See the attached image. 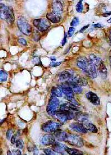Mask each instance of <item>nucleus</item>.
Returning <instances> with one entry per match:
<instances>
[{
  "label": "nucleus",
  "mask_w": 111,
  "mask_h": 155,
  "mask_svg": "<svg viewBox=\"0 0 111 155\" xmlns=\"http://www.w3.org/2000/svg\"><path fill=\"white\" fill-rule=\"evenodd\" d=\"M89 58L90 61L95 66L97 67L100 64H101L102 62H103V61L102 60V59L94 55L93 54L90 55L89 56Z\"/></svg>",
  "instance_id": "nucleus-19"
},
{
  "label": "nucleus",
  "mask_w": 111,
  "mask_h": 155,
  "mask_svg": "<svg viewBox=\"0 0 111 155\" xmlns=\"http://www.w3.org/2000/svg\"><path fill=\"white\" fill-rule=\"evenodd\" d=\"M52 8L53 13L56 15L60 16L63 11V6L61 1H54L52 5Z\"/></svg>",
  "instance_id": "nucleus-13"
},
{
  "label": "nucleus",
  "mask_w": 111,
  "mask_h": 155,
  "mask_svg": "<svg viewBox=\"0 0 111 155\" xmlns=\"http://www.w3.org/2000/svg\"><path fill=\"white\" fill-rule=\"evenodd\" d=\"M98 71L100 73L101 77L103 78H107V70L105 67V65L103 62H102L101 64H100L97 67Z\"/></svg>",
  "instance_id": "nucleus-21"
},
{
  "label": "nucleus",
  "mask_w": 111,
  "mask_h": 155,
  "mask_svg": "<svg viewBox=\"0 0 111 155\" xmlns=\"http://www.w3.org/2000/svg\"><path fill=\"white\" fill-rule=\"evenodd\" d=\"M60 110L64 111H77L78 108L76 106L72 103H67L60 106Z\"/></svg>",
  "instance_id": "nucleus-17"
},
{
  "label": "nucleus",
  "mask_w": 111,
  "mask_h": 155,
  "mask_svg": "<svg viewBox=\"0 0 111 155\" xmlns=\"http://www.w3.org/2000/svg\"><path fill=\"white\" fill-rule=\"evenodd\" d=\"M13 132V131L12 129H9L8 130V131H7V133H6V137L8 140H10L12 138V137L13 136H12V134Z\"/></svg>",
  "instance_id": "nucleus-32"
},
{
  "label": "nucleus",
  "mask_w": 111,
  "mask_h": 155,
  "mask_svg": "<svg viewBox=\"0 0 111 155\" xmlns=\"http://www.w3.org/2000/svg\"></svg>",
  "instance_id": "nucleus-48"
},
{
  "label": "nucleus",
  "mask_w": 111,
  "mask_h": 155,
  "mask_svg": "<svg viewBox=\"0 0 111 155\" xmlns=\"http://www.w3.org/2000/svg\"></svg>",
  "instance_id": "nucleus-50"
},
{
  "label": "nucleus",
  "mask_w": 111,
  "mask_h": 155,
  "mask_svg": "<svg viewBox=\"0 0 111 155\" xmlns=\"http://www.w3.org/2000/svg\"></svg>",
  "instance_id": "nucleus-49"
},
{
  "label": "nucleus",
  "mask_w": 111,
  "mask_h": 155,
  "mask_svg": "<svg viewBox=\"0 0 111 155\" xmlns=\"http://www.w3.org/2000/svg\"><path fill=\"white\" fill-rule=\"evenodd\" d=\"M74 71L71 70H67L61 72L58 75L59 80L62 82H66L70 78L74 76Z\"/></svg>",
  "instance_id": "nucleus-12"
},
{
  "label": "nucleus",
  "mask_w": 111,
  "mask_h": 155,
  "mask_svg": "<svg viewBox=\"0 0 111 155\" xmlns=\"http://www.w3.org/2000/svg\"><path fill=\"white\" fill-rule=\"evenodd\" d=\"M7 155H12L11 152L10 150H8V151H7Z\"/></svg>",
  "instance_id": "nucleus-45"
},
{
  "label": "nucleus",
  "mask_w": 111,
  "mask_h": 155,
  "mask_svg": "<svg viewBox=\"0 0 111 155\" xmlns=\"http://www.w3.org/2000/svg\"><path fill=\"white\" fill-rule=\"evenodd\" d=\"M61 124L60 123L53 121H48L42 125V130L46 132H56L59 130Z\"/></svg>",
  "instance_id": "nucleus-8"
},
{
  "label": "nucleus",
  "mask_w": 111,
  "mask_h": 155,
  "mask_svg": "<svg viewBox=\"0 0 111 155\" xmlns=\"http://www.w3.org/2000/svg\"><path fill=\"white\" fill-rule=\"evenodd\" d=\"M66 152L70 155H83V153L82 151L75 149L67 148Z\"/></svg>",
  "instance_id": "nucleus-26"
},
{
  "label": "nucleus",
  "mask_w": 111,
  "mask_h": 155,
  "mask_svg": "<svg viewBox=\"0 0 111 155\" xmlns=\"http://www.w3.org/2000/svg\"><path fill=\"white\" fill-rule=\"evenodd\" d=\"M75 119L79 122H84L87 121L89 119V116L84 113L79 112L75 115Z\"/></svg>",
  "instance_id": "nucleus-24"
},
{
  "label": "nucleus",
  "mask_w": 111,
  "mask_h": 155,
  "mask_svg": "<svg viewBox=\"0 0 111 155\" xmlns=\"http://www.w3.org/2000/svg\"><path fill=\"white\" fill-rule=\"evenodd\" d=\"M89 25H87V26H84L83 28H82L80 30L79 32H84V31L87 28L89 27Z\"/></svg>",
  "instance_id": "nucleus-40"
},
{
  "label": "nucleus",
  "mask_w": 111,
  "mask_h": 155,
  "mask_svg": "<svg viewBox=\"0 0 111 155\" xmlns=\"http://www.w3.org/2000/svg\"><path fill=\"white\" fill-rule=\"evenodd\" d=\"M56 116L60 122L63 123L66 122L67 120H70L73 118L74 115L73 113V111H64L60 110L57 112Z\"/></svg>",
  "instance_id": "nucleus-7"
},
{
  "label": "nucleus",
  "mask_w": 111,
  "mask_h": 155,
  "mask_svg": "<svg viewBox=\"0 0 111 155\" xmlns=\"http://www.w3.org/2000/svg\"><path fill=\"white\" fill-rule=\"evenodd\" d=\"M40 142L45 146L52 145L56 142L55 137L50 134H46L41 137Z\"/></svg>",
  "instance_id": "nucleus-10"
},
{
  "label": "nucleus",
  "mask_w": 111,
  "mask_h": 155,
  "mask_svg": "<svg viewBox=\"0 0 111 155\" xmlns=\"http://www.w3.org/2000/svg\"><path fill=\"white\" fill-rule=\"evenodd\" d=\"M33 63H34L35 65H39L41 64L39 57H34L33 58Z\"/></svg>",
  "instance_id": "nucleus-33"
},
{
  "label": "nucleus",
  "mask_w": 111,
  "mask_h": 155,
  "mask_svg": "<svg viewBox=\"0 0 111 155\" xmlns=\"http://www.w3.org/2000/svg\"><path fill=\"white\" fill-rule=\"evenodd\" d=\"M94 27H102V25H101L100 23H97V24L94 25Z\"/></svg>",
  "instance_id": "nucleus-43"
},
{
  "label": "nucleus",
  "mask_w": 111,
  "mask_h": 155,
  "mask_svg": "<svg viewBox=\"0 0 111 155\" xmlns=\"http://www.w3.org/2000/svg\"><path fill=\"white\" fill-rule=\"evenodd\" d=\"M50 59L51 60V61H53V62L56 61V58L55 57H54V56H52V57H51Z\"/></svg>",
  "instance_id": "nucleus-44"
},
{
  "label": "nucleus",
  "mask_w": 111,
  "mask_h": 155,
  "mask_svg": "<svg viewBox=\"0 0 111 155\" xmlns=\"http://www.w3.org/2000/svg\"><path fill=\"white\" fill-rule=\"evenodd\" d=\"M83 126H84V128H86V129L87 131H89L91 132L96 133L98 131V129L97 127L91 122H87V121L83 122Z\"/></svg>",
  "instance_id": "nucleus-20"
},
{
  "label": "nucleus",
  "mask_w": 111,
  "mask_h": 155,
  "mask_svg": "<svg viewBox=\"0 0 111 155\" xmlns=\"http://www.w3.org/2000/svg\"><path fill=\"white\" fill-rule=\"evenodd\" d=\"M77 66L85 72L89 78H95L97 76L96 67L89 60L84 57H79L77 58Z\"/></svg>",
  "instance_id": "nucleus-1"
},
{
  "label": "nucleus",
  "mask_w": 111,
  "mask_h": 155,
  "mask_svg": "<svg viewBox=\"0 0 111 155\" xmlns=\"http://www.w3.org/2000/svg\"><path fill=\"white\" fill-rule=\"evenodd\" d=\"M17 26L20 31L26 36H30L32 33V28L27 21L23 17H19L17 20Z\"/></svg>",
  "instance_id": "nucleus-3"
},
{
  "label": "nucleus",
  "mask_w": 111,
  "mask_h": 155,
  "mask_svg": "<svg viewBox=\"0 0 111 155\" xmlns=\"http://www.w3.org/2000/svg\"><path fill=\"white\" fill-rule=\"evenodd\" d=\"M40 38L39 34L37 31H34V33H33V39H34L35 41H38Z\"/></svg>",
  "instance_id": "nucleus-35"
},
{
  "label": "nucleus",
  "mask_w": 111,
  "mask_h": 155,
  "mask_svg": "<svg viewBox=\"0 0 111 155\" xmlns=\"http://www.w3.org/2000/svg\"><path fill=\"white\" fill-rule=\"evenodd\" d=\"M111 15V12H105V13L103 14V16L105 17H108L110 16Z\"/></svg>",
  "instance_id": "nucleus-41"
},
{
  "label": "nucleus",
  "mask_w": 111,
  "mask_h": 155,
  "mask_svg": "<svg viewBox=\"0 0 111 155\" xmlns=\"http://www.w3.org/2000/svg\"><path fill=\"white\" fill-rule=\"evenodd\" d=\"M51 93L53 96H55L57 97H62L63 96V91L61 86L53 87L51 89Z\"/></svg>",
  "instance_id": "nucleus-23"
},
{
  "label": "nucleus",
  "mask_w": 111,
  "mask_h": 155,
  "mask_svg": "<svg viewBox=\"0 0 111 155\" xmlns=\"http://www.w3.org/2000/svg\"><path fill=\"white\" fill-rule=\"evenodd\" d=\"M87 99L91 103L94 105H98L100 104V100L97 95L92 92H89L86 94Z\"/></svg>",
  "instance_id": "nucleus-15"
},
{
  "label": "nucleus",
  "mask_w": 111,
  "mask_h": 155,
  "mask_svg": "<svg viewBox=\"0 0 111 155\" xmlns=\"http://www.w3.org/2000/svg\"><path fill=\"white\" fill-rule=\"evenodd\" d=\"M65 141H66L68 144L77 147H81L84 144L83 139L80 136L74 135L67 134Z\"/></svg>",
  "instance_id": "nucleus-5"
},
{
  "label": "nucleus",
  "mask_w": 111,
  "mask_h": 155,
  "mask_svg": "<svg viewBox=\"0 0 111 155\" xmlns=\"http://www.w3.org/2000/svg\"><path fill=\"white\" fill-rule=\"evenodd\" d=\"M74 31H75V28L73 27H71L69 28V30L68 31V35L69 37H71L73 34L74 32Z\"/></svg>",
  "instance_id": "nucleus-34"
},
{
  "label": "nucleus",
  "mask_w": 111,
  "mask_h": 155,
  "mask_svg": "<svg viewBox=\"0 0 111 155\" xmlns=\"http://www.w3.org/2000/svg\"><path fill=\"white\" fill-rule=\"evenodd\" d=\"M66 83L68 84L72 88L73 92L76 94H81L82 92V89L80 86L74 83H67V82Z\"/></svg>",
  "instance_id": "nucleus-25"
},
{
  "label": "nucleus",
  "mask_w": 111,
  "mask_h": 155,
  "mask_svg": "<svg viewBox=\"0 0 111 155\" xmlns=\"http://www.w3.org/2000/svg\"><path fill=\"white\" fill-rule=\"evenodd\" d=\"M15 144H16V147H17L19 149H22L23 148L24 143H23V142L22 140H21V139L17 140L16 141Z\"/></svg>",
  "instance_id": "nucleus-29"
},
{
  "label": "nucleus",
  "mask_w": 111,
  "mask_h": 155,
  "mask_svg": "<svg viewBox=\"0 0 111 155\" xmlns=\"http://www.w3.org/2000/svg\"><path fill=\"white\" fill-rule=\"evenodd\" d=\"M16 135H13V136L12 137V138H11V142L12 144H14L16 143Z\"/></svg>",
  "instance_id": "nucleus-38"
},
{
  "label": "nucleus",
  "mask_w": 111,
  "mask_h": 155,
  "mask_svg": "<svg viewBox=\"0 0 111 155\" xmlns=\"http://www.w3.org/2000/svg\"><path fill=\"white\" fill-rule=\"evenodd\" d=\"M52 146V150L60 154H63L65 152H66V150L68 148L66 145L58 142H56Z\"/></svg>",
  "instance_id": "nucleus-14"
},
{
  "label": "nucleus",
  "mask_w": 111,
  "mask_h": 155,
  "mask_svg": "<svg viewBox=\"0 0 111 155\" xmlns=\"http://www.w3.org/2000/svg\"><path fill=\"white\" fill-rule=\"evenodd\" d=\"M33 25L37 30L41 31L44 32L47 31L51 26L49 20L44 18H40V19H35L33 21Z\"/></svg>",
  "instance_id": "nucleus-6"
},
{
  "label": "nucleus",
  "mask_w": 111,
  "mask_h": 155,
  "mask_svg": "<svg viewBox=\"0 0 111 155\" xmlns=\"http://www.w3.org/2000/svg\"><path fill=\"white\" fill-rule=\"evenodd\" d=\"M66 33H65V36H64V38H63V41H62V46H64V45L65 44H66Z\"/></svg>",
  "instance_id": "nucleus-39"
},
{
  "label": "nucleus",
  "mask_w": 111,
  "mask_h": 155,
  "mask_svg": "<svg viewBox=\"0 0 111 155\" xmlns=\"http://www.w3.org/2000/svg\"><path fill=\"white\" fill-rule=\"evenodd\" d=\"M1 18L5 20L9 25H12L15 20L12 8L7 7L3 4H1Z\"/></svg>",
  "instance_id": "nucleus-2"
},
{
  "label": "nucleus",
  "mask_w": 111,
  "mask_h": 155,
  "mask_svg": "<svg viewBox=\"0 0 111 155\" xmlns=\"http://www.w3.org/2000/svg\"><path fill=\"white\" fill-rule=\"evenodd\" d=\"M55 137L56 139H57L59 141H65V139L66 137L67 133L65 132H63L61 130H58L55 132Z\"/></svg>",
  "instance_id": "nucleus-22"
},
{
  "label": "nucleus",
  "mask_w": 111,
  "mask_h": 155,
  "mask_svg": "<svg viewBox=\"0 0 111 155\" xmlns=\"http://www.w3.org/2000/svg\"><path fill=\"white\" fill-rule=\"evenodd\" d=\"M110 61H111V62H110V65H111V58H110Z\"/></svg>",
  "instance_id": "nucleus-47"
},
{
  "label": "nucleus",
  "mask_w": 111,
  "mask_h": 155,
  "mask_svg": "<svg viewBox=\"0 0 111 155\" xmlns=\"http://www.w3.org/2000/svg\"><path fill=\"white\" fill-rule=\"evenodd\" d=\"M59 100L55 96H52L50 97L49 101H48V104L47 106L46 110L48 112V113L51 116H53L56 115L57 110V108H58L59 106Z\"/></svg>",
  "instance_id": "nucleus-4"
},
{
  "label": "nucleus",
  "mask_w": 111,
  "mask_h": 155,
  "mask_svg": "<svg viewBox=\"0 0 111 155\" xmlns=\"http://www.w3.org/2000/svg\"><path fill=\"white\" fill-rule=\"evenodd\" d=\"M70 128L72 130L79 132V133H86L87 132V130L83 126V124L80 123H74L70 125Z\"/></svg>",
  "instance_id": "nucleus-16"
},
{
  "label": "nucleus",
  "mask_w": 111,
  "mask_h": 155,
  "mask_svg": "<svg viewBox=\"0 0 111 155\" xmlns=\"http://www.w3.org/2000/svg\"><path fill=\"white\" fill-rule=\"evenodd\" d=\"M18 41L20 44H22L23 46H26L27 44V42L26 39H18Z\"/></svg>",
  "instance_id": "nucleus-36"
},
{
  "label": "nucleus",
  "mask_w": 111,
  "mask_h": 155,
  "mask_svg": "<svg viewBox=\"0 0 111 155\" xmlns=\"http://www.w3.org/2000/svg\"><path fill=\"white\" fill-rule=\"evenodd\" d=\"M67 83H74L80 86H86L87 85V81L84 78H82L79 76H74L71 78H70L67 81L65 82Z\"/></svg>",
  "instance_id": "nucleus-11"
},
{
  "label": "nucleus",
  "mask_w": 111,
  "mask_h": 155,
  "mask_svg": "<svg viewBox=\"0 0 111 155\" xmlns=\"http://www.w3.org/2000/svg\"><path fill=\"white\" fill-rule=\"evenodd\" d=\"M45 155H61L60 154L57 153L55 152L53 150L48 149H46L44 150Z\"/></svg>",
  "instance_id": "nucleus-28"
},
{
  "label": "nucleus",
  "mask_w": 111,
  "mask_h": 155,
  "mask_svg": "<svg viewBox=\"0 0 111 155\" xmlns=\"http://www.w3.org/2000/svg\"><path fill=\"white\" fill-rule=\"evenodd\" d=\"M47 18L48 20L54 23H57L60 21L61 17L59 15H56L53 12H49L46 15Z\"/></svg>",
  "instance_id": "nucleus-18"
},
{
  "label": "nucleus",
  "mask_w": 111,
  "mask_h": 155,
  "mask_svg": "<svg viewBox=\"0 0 111 155\" xmlns=\"http://www.w3.org/2000/svg\"><path fill=\"white\" fill-rule=\"evenodd\" d=\"M83 6L82 4V1H81L79 2H78L77 5H76V11L77 12H82L83 11Z\"/></svg>",
  "instance_id": "nucleus-30"
},
{
  "label": "nucleus",
  "mask_w": 111,
  "mask_h": 155,
  "mask_svg": "<svg viewBox=\"0 0 111 155\" xmlns=\"http://www.w3.org/2000/svg\"><path fill=\"white\" fill-rule=\"evenodd\" d=\"M62 89L63 93L65 95L66 99L69 101H72L74 99L73 98V91L72 90V88L66 82L60 86Z\"/></svg>",
  "instance_id": "nucleus-9"
},
{
  "label": "nucleus",
  "mask_w": 111,
  "mask_h": 155,
  "mask_svg": "<svg viewBox=\"0 0 111 155\" xmlns=\"http://www.w3.org/2000/svg\"><path fill=\"white\" fill-rule=\"evenodd\" d=\"M107 21H108V23H111V18H110V19H109V20H108Z\"/></svg>",
  "instance_id": "nucleus-46"
},
{
  "label": "nucleus",
  "mask_w": 111,
  "mask_h": 155,
  "mask_svg": "<svg viewBox=\"0 0 111 155\" xmlns=\"http://www.w3.org/2000/svg\"><path fill=\"white\" fill-rule=\"evenodd\" d=\"M8 78V74L4 70L0 71V80L1 82H5L7 81Z\"/></svg>",
  "instance_id": "nucleus-27"
},
{
  "label": "nucleus",
  "mask_w": 111,
  "mask_h": 155,
  "mask_svg": "<svg viewBox=\"0 0 111 155\" xmlns=\"http://www.w3.org/2000/svg\"><path fill=\"white\" fill-rule=\"evenodd\" d=\"M61 62H52L50 65V66L52 67H57L61 65Z\"/></svg>",
  "instance_id": "nucleus-37"
},
{
  "label": "nucleus",
  "mask_w": 111,
  "mask_h": 155,
  "mask_svg": "<svg viewBox=\"0 0 111 155\" xmlns=\"http://www.w3.org/2000/svg\"><path fill=\"white\" fill-rule=\"evenodd\" d=\"M15 155H21V152L20 150H16L15 152Z\"/></svg>",
  "instance_id": "nucleus-42"
},
{
  "label": "nucleus",
  "mask_w": 111,
  "mask_h": 155,
  "mask_svg": "<svg viewBox=\"0 0 111 155\" xmlns=\"http://www.w3.org/2000/svg\"><path fill=\"white\" fill-rule=\"evenodd\" d=\"M79 18L76 17L72 20V22L71 23V26H73V27L74 26H76L79 24Z\"/></svg>",
  "instance_id": "nucleus-31"
}]
</instances>
